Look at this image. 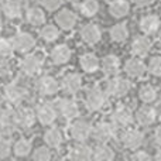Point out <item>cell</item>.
I'll use <instances>...</instances> for the list:
<instances>
[{
    "label": "cell",
    "instance_id": "obj_17",
    "mask_svg": "<svg viewBox=\"0 0 161 161\" xmlns=\"http://www.w3.org/2000/svg\"><path fill=\"white\" fill-rule=\"evenodd\" d=\"M80 37L82 40L89 45H93L100 41L102 38V31L96 24H86L80 30Z\"/></svg>",
    "mask_w": 161,
    "mask_h": 161
},
{
    "label": "cell",
    "instance_id": "obj_26",
    "mask_svg": "<svg viewBox=\"0 0 161 161\" xmlns=\"http://www.w3.org/2000/svg\"><path fill=\"white\" fill-rule=\"evenodd\" d=\"M3 13L10 20L20 19L23 14L21 3H20L19 0H6L4 4H3Z\"/></svg>",
    "mask_w": 161,
    "mask_h": 161
},
{
    "label": "cell",
    "instance_id": "obj_8",
    "mask_svg": "<svg viewBox=\"0 0 161 161\" xmlns=\"http://www.w3.org/2000/svg\"><path fill=\"white\" fill-rule=\"evenodd\" d=\"M27 95L25 88L21 86L20 83H10L3 89V96L6 97V100L13 105H19L20 102H23Z\"/></svg>",
    "mask_w": 161,
    "mask_h": 161
},
{
    "label": "cell",
    "instance_id": "obj_6",
    "mask_svg": "<svg viewBox=\"0 0 161 161\" xmlns=\"http://www.w3.org/2000/svg\"><path fill=\"white\" fill-rule=\"evenodd\" d=\"M16 127V116L10 109L0 110V137H7Z\"/></svg>",
    "mask_w": 161,
    "mask_h": 161
},
{
    "label": "cell",
    "instance_id": "obj_15",
    "mask_svg": "<svg viewBox=\"0 0 161 161\" xmlns=\"http://www.w3.org/2000/svg\"><path fill=\"white\" fill-rule=\"evenodd\" d=\"M21 71L23 74L28 76H33L36 74H38L42 68V59L38 55H27L23 58L21 61Z\"/></svg>",
    "mask_w": 161,
    "mask_h": 161
},
{
    "label": "cell",
    "instance_id": "obj_37",
    "mask_svg": "<svg viewBox=\"0 0 161 161\" xmlns=\"http://www.w3.org/2000/svg\"><path fill=\"white\" fill-rule=\"evenodd\" d=\"M51 157H53V154H51V150L48 147L36 148L33 154V158L37 161H48V160H51Z\"/></svg>",
    "mask_w": 161,
    "mask_h": 161
},
{
    "label": "cell",
    "instance_id": "obj_44",
    "mask_svg": "<svg viewBox=\"0 0 161 161\" xmlns=\"http://www.w3.org/2000/svg\"><path fill=\"white\" fill-rule=\"evenodd\" d=\"M134 3H136L139 7H144V6H150L151 3H154L156 0H133Z\"/></svg>",
    "mask_w": 161,
    "mask_h": 161
},
{
    "label": "cell",
    "instance_id": "obj_9",
    "mask_svg": "<svg viewBox=\"0 0 161 161\" xmlns=\"http://www.w3.org/2000/svg\"><path fill=\"white\" fill-rule=\"evenodd\" d=\"M122 144L125 146L126 148H130V150H136L144 142V134L142 133L137 129H129L125 133L122 134Z\"/></svg>",
    "mask_w": 161,
    "mask_h": 161
},
{
    "label": "cell",
    "instance_id": "obj_39",
    "mask_svg": "<svg viewBox=\"0 0 161 161\" xmlns=\"http://www.w3.org/2000/svg\"><path fill=\"white\" fill-rule=\"evenodd\" d=\"M10 143L6 140V137H0V158H7L10 156Z\"/></svg>",
    "mask_w": 161,
    "mask_h": 161
},
{
    "label": "cell",
    "instance_id": "obj_22",
    "mask_svg": "<svg viewBox=\"0 0 161 161\" xmlns=\"http://www.w3.org/2000/svg\"><path fill=\"white\" fill-rule=\"evenodd\" d=\"M92 154H93V150L89 146L83 144V142H78V144H75L71 148L69 158L75 161H86L92 158Z\"/></svg>",
    "mask_w": 161,
    "mask_h": 161
},
{
    "label": "cell",
    "instance_id": "obj_16",
    "mask_svg": "<svg viewBox=\"0 0 161 161\" xmlns=\"http://www.w3.org/2000/svg\"><path fill=\"white\" fill-rule=\"evenodd\" d=\"M55 21L62 30L68 31V30H72V28L75 27L78 19H76V14L74 13L72 10H69V8H62L61 11L57 13Z\"/></svg>",
    "mask_w": 161,
    "mask_h": 161
},
{
    "label": "cell",
    "instance_id": "obj_13",
    "mask_svg": "<svg viewBox=\"0 0 161 161\" xmlns=\"http://www.w3.org/2000/svg\"><path fill=\"white\" fill-rule=\"evenodd\" d=\"M112 122L119 127H126L133 122V112L127 106H117L112 113Z\"/></svg>",
    "mask_w": 161,
    "mask_h": 161
},
{
    "label": "cell",
    "instance_id": "obj_12",
    "mask_svg": "<svg viewBox=\"0 0 161 161\" xmlns=\"http://www.w3.org/2000/svg\"><path fill=\"white\" fill-rule=\"evenodd\" d=\"M113 126L108 122H100L95 127H92V136L97 143H108L113 137Z\"/></svg>",
    "mask_w": 161,
    "mask_h": 161
},
{
    "label": "cell",
    "instance_id": "obj_19",
    "mask_svg": "<svg viewBox=\"0 0 161 161\" xmlns=\"http://www.w3.org/2000/svg\"><path fill=\"white\" fill-rule=\"evenodd\" d=\"M71 55H72V53H71L69 47L65 44H59L54 47L51 51V61L55 65H64L71 59Z\"/></svg>",
    "mask_w": 161,
    "mask_h": 161
},
{
    "label": "cell",
    "instance_id": "obj_4",
    "mask_svg": "<svg viewBox=\"0 0 161 161\" xmlns=\"http://www.w3.org/2000/svg\"><path fill=\"white\" fill-rule=\"evenodd\" d=\"M36 88L41 96H54L59 91V83L54 76L45 75L37 80Z\"/></svg>",
    "mask_w": 161,
    "mask_h": 161
},
{
    "label": "cell",
    "instance_id": "obj_42",
    "mask_svg": "<svg viewBox=\"0 0 161 161\" xmlns=\"http://www.w3.org/2000/svg\"><path fill=\"white\" fill-rule=\"evenodd\" d=\"M41 3L44 6V8H47L48 11H54L61 7L62 0H41Z\"/></svg>",
    "mask_w": 161,
    "mask_h": 161
},
{
    "label": "cell",
    "instance_id": "obj_46",
    "mask_svg": "<svg viewBox=\"0 0 161 161\" xmlns=\"http://www.w3.org/2000/svg\"><path fill=\"white\" fill-rule=\"evenodd\" d=\"M3 30V21H2V17H0V33H2Z\"/></svg>",
    "mask_w": 161,
    "mask_h": 161
},
{
    "label": "cell",
    "instance_id": "obj_31",
    "mask_svg": "<svg viewBox=\"0 0 161 161\" xmlns=\"http://www.w3.org/2000/svg\"><path fill=\"white\" fill-rule=\"evenodd\" d=\"M109 34H110V38L113 40L114 42H123L129 36L127 25H126L125 23H117V24H114L113 27L110 28Z\"/></svg>",
    "mask_w": 161,
    "mask_h": 161
},
{
    "label": "cell",
    "instance_id": "obj_28",
    "mask_svg": "<svg viewBox=\"0 0 161 161\" xmlns=\"http://www.w3.org/2000/svg\"><path fill=\"white\" fill-rule=\"evenodd\" d=\"M79 64H80V68H82L85 72L92 74V72H95V71H97V68H99V59H97V57L95 55V54L86 53L80 57Z\"/></svg>",
    "mask_w": 161,
    "mask_h": 161
},
{
    "label": "cell",
    "instance_id": "obj_29",
    "mask_svg": "<svg viewBox=\"0 0 161 161\" xmlns=\"http://www.w3.org/2000/svg\"><path fill=\"white\" fill-rule=\"evenodd\" d=\"M44 142L47 143L48 147H53V148L59 147V146L62 144V142H64V137H62L61 130L57 127L48 129L44 134Z\"/></svg>",
    "mask_w": 161,
    "mask_h": 161
},
{
    "label": "cell",
    "instance_id": "obj_38",
    "mask_svg": "<svg viewBox=\"0 0 161 161\" xmlns=\"http://www.w3.org/2000/svg\"><path fill=\"white\" fill-rule=\"evenodd\" d=\"M148 71L151 75L154 76H161V55H156L150 59L148 64Z\"/></svg>",
    "mask_w": 161,
    "mask_h": 161
},
{
    "label": "cell",
    "instance_id": "obj_24",
    "mask_svg": "<svg viewBox=\"0 0 161 161\" xmlns=\"http://www.w3.org/2000/svg\"><path fill=\"white\" fill-rule=\"evenodd\" d=\"M100 67H102V71L106 76H114L117 75L120 69V61L116 55H106L102 59Z\"/></svg>",
    "mask_w": 161,
    "mask_h": 161
},
{
    "label": "cell",
    "instance_id": "obj_2",
    "mask_svg": "<svg viewBox=\"0 0 161 161\" xmlns=\"http://www.w3.org/2000/svg\"><path fill=\"white\" fill-rule=\"evenodd\" d=\"M131 83L127 79L114 76V78L109 79L108 83H106V93L113 97H123L129 93Z\"/></svg>",
    "mask_w": 161,
    "mask_h": 161
},
{
    "label": "cell",
    "instance_id": "obj_3",
    "mask_svg": "<svg viewBox=\"0 0 161 161\" xmlns=\"http://www.w3.org/2000/svg\"><path fill=\"white\" fill-rule=\"evenodd\" d=\"M69 134L75 142H86L92 136V126L86 120H75L69 127Z\"/></svg>",
    "mask_w": 161,
    "mask_h": 161
},
{
    "label": "cell",
    "instance_id": "obj_33",
    "mask_svg": "<svg viewBox=\"0 0 161 161\" xmlns=\"http://www.w3.org/2000/svg\"><path fill=\"white\" fill-rule=\"evenodd\" d=\"M139 97L144 103H153L157 99V89L151 85H143L139 91Z\"/></svg>",
    "mask_w": 161,
    "mask_h": 161
},
{
    "label": "cell",
    "instance_id": "obj_30",
    "mask_svg": "<svg viewBox=\"0 0 161 161\" xmlns=\"http://www.w3.org/2000/svg\"><path fill=\"white\" fill-rule=\"evenodd\" d=\"M25 19H27V21L30 23L31 25H34V27H38V25L44 24L45 14H44V11H42L41 8L31 7V8H28L27 13H25Z\"/></svg>",
    "mask_w": 161,
    "mask_h": 161
},
{
    "label": "cell",
    "instance_id": "obj_10",
    "mask_svg": "<svg viewBox=\"0 0 161 161\" xmlns=\"http://www.w3.org/2000/svg\"><path fill=\"white\" fill-rule=\"evenodd\" d=\"M14 116H16V126L21 129L33 127V125L36 123V119H37L36 112L30 108L19 109L17 112H14Z\"/></svg>",
    "mask_w": 161,
    "mask_h": 161
},
{
    "label": "cell",
    "instance_id": "obj_25",
    "mask_svg": "<svg viewBox=\"0 0 161 161\" xmlns=\"http://www.w3.org/2000/svg\"><path fill=\"white\" fill-rule=\"evenodd\" d=\"M130 11V4L127 0H112L109 4V13L114 19H122L126 17Z\"/></svg>",
    "mask_w": 161,
    "mask_h": 161
},
{
    "label": "cell",
    "instance_id": "obj_5",
    "mask_svg": "<svg viewBox=\"0 0 161 161\" xmlns=\"http://www.w3.org/2000/svg\"><path fill=\"white\" fill-rule=\"evenodd\" d=\"M57 112L64 119L71 120V119H75L79 114V108L75 100L68 99V97H62V99H59L57 102Z\"/></svg>",
    "mask_w": 161,
    "mask_h": 161
},
{
    "label": "cell",
    "instance_id": "obj_1",
    "mask_svg": "<svg viewBox=\"0 0 161 161\" xmlns=\"http://www.w3.org/2000/svg\"><path fill=\"white\" fill-rule=\"evenodd\" d=\"M106 102V95L99 86H92L86 91L85 95V105L89 110L96 112L103 108Z\"/></svg>",
    "mask_w": 161,
    "mask_h": 161
},
{
    "label": "cell",
    "instance_id": "obj_32",
    "mask_svg": "<svg viewBox=\"0 0 161 161\" xmlns=\"http://www.w3.org/2000/svg\"><path fill=\"white\" fill-rule=\"evenodd\" d=\"M79 10L85 17H93L99 11V3L97 0H83L79 6Z\"/></svg>",
    "mask_w": 161,
    "mask_h": 161
},
{
    "label": "cell",
    "instance_id": "obj_11",
    "mask_svg": "<svg viewBox=\"0 0 161 161\" xmlns=\"http://www.w3.org/2000/svg\"><path fill=\"white\" fill-rule=\"evenodd\" d=\"M139 27L144 34L153 36V34H157L160 31L161 20L156 14H146V16H143L142 19H140Z\"/></svg>",
    "mask_w": 161,
    "mask_h": 161
},
{
    "label": "cell",
    "instance_id": "obj_43",
    "mask_svg": "<svg viewBox=\"0 0 161 161\" xmlns=\"http://www.w3.org/2000/svg\"><path fill=\"white\" fill-rule=\"evenodd\" d=\"M154 142H156V144H158L161 147V126L156 129V131H154Z\"/></svg>",
    "mask_w": 161,
    "mask_h": 161
},
{
    "label": "cell",
    "instance_id": "obj_27",
    "mask_svg": "<svg viewBox=\"0 0 161 161\" xmlns=\"http://www.w3.org/2000/svg\"><path fill=\"white\" fill-rule=\"evenodd\" d=\"M92 158H95L97 161H110L114 158V151H113V148L109 147L106 143H99V144L93 148Z\"/></svg>",
    "mask_w": 161,
    "mask_h": 161
},
{
    "label": "cell",
    "instance_id": "obj_34",
    "mask_svg": "<svg viewBox=\"0 0 161 161\" xmlns=\"http://www.w3.org/2000/svg\"><path fill=\"white\" fill-rule=\"evenodd\" d=\"M40 37L47 42H53L59 37V31L55 25L48 24V25H44V27L41 28V31H40Z\"/></svg>",
    "mask_w": 161,
    "mask_h": 161
},
{
    "label": "cell",
    "instance_id": "obj_40",
    "mask_svg": "<svg viewBox=\"0 0 161 161\" xmlns=\"http://www.w3.org/2000/svg\"><path fill=\"white\" fill-rule=\"evenodd\" d=\"M130 160H133V161H150L151 156L144 150H137L130 156Z\"/></svg>",
    "mask_w": 161,
    "mask_h": 161
},
{
    "label": "cell",
    "instance_id": "obj_36",
    "mask_svg": "<svg viewBox=\"0 0 161 161\" xmlns=\"http://www.w3.org/2000/svg\"><path fill=\"white\" fill-rule=\"evenodd\" d=\"M14 51V45L13 41L6 38H0V57L6 58V57H10Z\"/></svg>",
    "mask_w": 161,
    "mask_h": 161
},
{
    "label": "cell",
    "instance_id": "obj_45",
    "mask_svg": "<svg viewBox=\"0 0 161 161\" xmlns=\"http://www.w3.org/2000/svg\"><path fill=\"white\" fill-rule=\"evenodd\" d=\"M156 160L161 161V150H158V151H157V154H156Z\"/></svg>",
    "mask_w": 161,
    "mask_h": 161
},
{
    "label": "cell",
    "instance_id": "obj_20",
    "mask_svg": "<svg viewBox=\"0 0 161 161\" xmlns=\"http://www.w3.org/2000/svg\"><path fill=\"white\" fill-rule=\"evenodd\" d=\"M80 86H82V78H80L79 74L75 72L67 74L64 76V79H62V89L69 95L76 93L80 89Z\"/></svg>",
    "mask_w": 161,
    "mask_h": 161
},
{
    "label": "cell",
    "instance_id": "obj_18",
    "mask_svg": "<svg viewBox=\"0 0 161 161\" xmlns=\"http://www.w3.org/2000/svg\"><path fill=\"white\" fill-rule=\"evenodd\" d=\"M146 69H147V67H146L144 62H143L139 57L127 59L125 64L126 74H127L129 76H131V78H140V76L146 72Z\"/></svg>",
    "mask_w": 161,
    "mask_h": 161
},
{
    "label": "cell",
    "instance_id": "obj_23",
    "mask_svg": "<svg viewBox=\"0 0 161 161\" xmlns=\"http://www.w3.org/2000/svg\"><path fill=\"white\" fill-rule=\"evenodd\" d=\"M136 119L142 126H151L157 120V112L151 106H142L136 113Z\"/></svg>",
    "mask_w": 161,
    "mask_h": 161
},
{
    "label": "cell",
    "instance_id": "obj_35",
    "mask_svg": "<svg viewBox=\"0 0 161 161\" xmlns=\"http://www.w3.org/2000/svg\"><path fill=\"white\" fill-rule=\"evenodd\" d=\"M30 151H31V143L25 139L19 140L13 146V153L17 157H27L30 154Z\"/></svg>",
    "mask_w": 161,
    "mask_h": 161
},
{
    "label": "cell",
    "instance_id": "obj_41",
    "mask_svg": "<svg viewBox=\"0 0 161 161\" xmlns=\"http://www.w3.org/2000/svg\"><path fill=\"white\" fill-rule=\"evenodd\" d=\"M10 72H11L10 64H8L7 59H4L2 57V58H0V78H6V76H8Z\"/></svg>",
    "mask_w": 161,
    "mask_h": 161
},
{
    "label": "cell",
    "instance_id": "obj_14",
    "mask_svg": "<svg viewBox=\"0 0 161 161\" xmlns=\"http://www.w3.org/2000/svg\"><path fill=\"white\" fill-rule=\"evenodd\" d=\"M13 45H14V50L19 51V53H28V51H31L34 48L36 40L28 33H19L14 36Z\"/></svg>",
    "mask_w": 161,
    "mask_h": 161
},
{
    "label": "cell",
    "instance_id": "obj_21",
    "mask_svg": "<svg viewBox=\"0 0 161 161\" xmlns=\"http://www.w3.org/2000/svg\"><path fill=\"white\" fill-rule=\"evenodd\" d=\"M151 41L144 36H137L131 42V54L136 57H144L150 53Z\"/></svg>",
    "mask_w": 161,
    "mask_h": 161
},
{
    "label": "cell",
    "instance_id": "obj_7",
    "mask_svg": "<svg viewBox=\"0 0 161 161\" xmlns=\"http://www.w3.org/2000/svg\"><path fill=\"white\" fill-rule=\"evenodd\" d=\"M36 114H37V119H38V122L41 123V125L50 126L55 122L58 112H57V108L53 105V103L45 102V103H42V105L38 106Z\"/></svg>",
    "mask_w": 161,
    "mask_h": 161
}]
</instances>
